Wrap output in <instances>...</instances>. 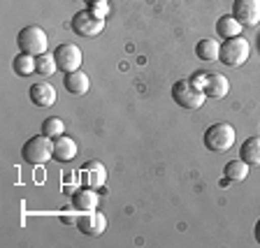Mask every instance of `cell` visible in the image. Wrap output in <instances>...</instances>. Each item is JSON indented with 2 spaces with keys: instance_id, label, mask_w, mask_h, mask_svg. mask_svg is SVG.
I'll return each instance as SVG.
<instances>
[{
  "instance_id": "17",
  "label": "cell",
  "mask_w": 260,
  "mask_h": 248,
  "mask_svg": "<svg viewBox=\"0 0 260 248\" xmlns=\"http://www.w3.org/2000/svg\"><path fill=\"white\" fill-rule=\"evenodd\" d=\"M195 56L200 60H207V63H211V60H216L218 56H221V42L214 38H205L198 42V47H195Z\"/></svg>"
},
{
  "instance_id": "10",
  "label": "cell",
  "mask_w": 260,
  "mask_h": 248,
  "mask_svg": "<svg viewBox=\"0 0 260 248\" xmlns=\"http://www.w3.org/2000/svg\"><path fill=\"white\" fill-rule=\"evenodd\" d=\"M105 181H107V169H105L103 162H86L81 167V184L86 188H103Z\"/></svg>"
},
{
  "instance_id": "9",
  "label": "cell",
  "mask_w": 260,
  "mask_h": 248,
  "mask_svg": "<svg viewBox=\"0 0 260 248\" xmlns=\"http://www.w3.org/2000/svg\"><path fill=\"white\" fill-rule=\"evenodd\" d=\"M77 227H79L86 237H100V234L107 230V218H105V214H100L98 209L86 211V214H81V216L77 218Z\"/></svg>"
},
{
  "instance_id": "22",
  "label": "cell",
  "mask_w": 260,
  "mask_h": 248,
  "mask_svg": "<svg viewBox=\"0 0 260 248\" xmlns=\"http://www.w3.org/2000/svg\"><path fill=\"white\" fill-rule=\"evenodd\" d=\"M56 70H58V63H56V56H54V54H42V56H38V75L51 77Z\"/></svg>"
},
{
  "instance_id": "20",
  "label": "cell",
  "mask_w": 260,
  "mask_h": 248,
  "mask_svg": "<svg viewBox=\"0 0 260 248\" xmlns=\"http://www.w3.org/2000/svg\"><path fill=\"white\" fill-rule=\"evenodd\" d=\"M225 181H244V179L249 176V165L239 158V160H230L225 165Z\"/></svg>"
},
{
  "instance_id": "11",
  "label": "cell",
  "mask_w": 260,
  "mask_h": 248,
  "mask_svg": "<svg viewBox=\"0 0 260 248\" xmlns=\"http://www.w3.org/2000/svg\"><path fill=\"white\" fill-rule=\"evenodd\" d=\"M98 204H100V197H98L95 188H79L77 193H72V206H75V211H81V214L95 211Z\"/></svg>"
},
{
  "instance_id": "26",
  "label": "cell",
  "mask_w": 260,
  "mask_h": 248,
  "mask_svg": "<svg viewBox=\"0 0 260 248\" xmlns=\"http://www.w3.org/2000/svg\"><path fill=\"white\" fill-rule=\"evenodd\" d=\"M84 3H86V5L91 7V5H95V3H105V0H84Z\"/></svg>"
},
{
  "instance_id": "16",
  "label": "cell",
  "mask_w": 260,
  "mask_h": 248,
  "mask_svg": "<svg viewBox=\"0 0 260 248\" xmlns=\"http://www.w3.org/2000/svg\"><path fill=\"white\" fill-rule=\"evenodd\" d=\"M239 156L249 167H260V137H249L244 141L239 149Z\"/></svg>"
},
{
  "instance_id": "19",
  "label": "cell",
  "mask_w": 260,
  "mask_h": 248,
  "mask_svg": "<svg viewBox=\"0 0 260 248\" xmlns=\"http://www.w3.org/2000/svg\"><path fill=\"white\" fill-rule=\"evenodd\" d=\"M14 72L19 77H30L32 72H38V56H30V54H19L12 63Z\"/></svg>"
},
{
  "instance_id": "5",
  "label": "cell",
  "mask_w": 260,
  "mask_h": 248,
  "mask_svg": "<svg viewBox=\"0 0 260 248\" xmlns=\"http://www.w3.org/2000/svg\"><path fill=\"white\" fill-rule=\"evenodd\" d=\"M251 56V44L246 38H228L225 42L221 44V56H218V60H223L225 65H230V67H239V65H244L246 60H249Z\"/></svg>"
},
{
  "instance_id": "23",
  "label": "cell",
  "mask_w": 260,
  "mask_h": 248,
  "mask_svg": "<svg viewBox=\"0 0 260 248\" xmlns=\"http://www.w3.org/2000/svg\"><path fill=\"white\" fill-rule=\"evenodd\" d=\"M88 10H93L98 16H103V19H105V16H107V12H109V7H107V0H105V3H95V5H91V7H88Z\"/></svg>"
},
{
  "instance_id": "1",
  "label": "cell",
  "mask_w": 260,
  "mask_h": 248,
  "mask_svg": "<svg viewBox=\"0 0 260 248\" xmlns=\"http://www.w3.org/2000/svg\"><path fill=\"white\" fill-rule=\"evenodd\" d=\"M172 100L181 109L193 112V109H200L202 104H205L207 95H205V91H202L200 86H195L193 79H179L177 84L172 86Z\"/></svg>"
},
{
  "instance_id": "18",
  "label": "cell",
  "mask_w": 260,
  "mask_h": 248,
  "mask_svg": "<svg viewBox=\"0 0 260 248\" xmlns=\"http://www.w3.org/2000/svg\"><path fill=\"white\" fill-rule=\"evenodd\" d=\"M242 23L235 19L233 14H225V16H221L216 21V32H218V38H223V40H228V38H237L239 32H242Z\"/></svg>"
},
{
  "instance_id": "8",
  "label": "cell",
  "mask_w": 260,
  "mask_h": 248,
  "mask_svg": "<svg viewBox=\"0 0 260 248\" xmlns=\"http://www.w3.org/2000/svg\"><path fill=\"white\" fill-rule=\"evenodd\" d=\"M233 16L242 26H258L260 23V0H235Z\"/></svg>"
},
{
  "instance_id": "2",
  "label": "cell",
  "mask_w": 260,
  "mask_h": 248,
  "mask_svg": "<svg viewBox=\"0 0 260 248\" xmlns=\"http://www.w3.org/2000/svg\"><path fill=\"white\" fill-rule=\"evenodd\" d=\"M21 153L28 165H44V162H49L54 158V139L40 132V135L30 137V139L23 144Z\"/></svg>"
},
{
  "instance_id": "12",
  "label": "cell",
  "mask_w": 260,
  "mask_h": 248,
  "mask_svg": "<svg viewBox=\"0 0 260 248\" xmlns=\"http://www.w3.org/2000/svg\"><path fill=\"white\" fill-rule=\"evenodd\" d=\"M205 95L207 97H214V100H218V97H225L228 91H230V81L225 79L223 75H218V72H207V81H205Z\"/></svg>"
},
{
  "instance_id": "7",
  "label": "cell",
  "mask_w": 260,
  "mask_h": 248,
  "mask_svg": "<svg viewBox=\"0 0 260 248\" xmlns=\"http://www.w3.org/2000/svg\"><path fill=\"white\" fill-rule=\"evenodd\" d=\"M56 56V63H58V70L60 72H77L79 70V65H81V49L77 47V44H70V42H65V44H58L54 51Z\"/></svg>"
},
{
  "instance_id": "15",
  "label": "cell",
  "mask_w": 260,
  "mask_h": 248,
  "mask_svg": "<svg viewBox=\"0 0 260 248\" xmlns=\"http://www.w3.org/2000/svg\"><path fill=\"white\" fill-rule=\"evenodd\" d=\"M63 86H65V91L72 93V95H86L88 88H91V79H88V75H84L81 70L68 72L63 79Z\"/></svg>"
},
{
  "instance_id": "14",
  "label": "cell",
  "mask_w": 260,
  "mask_h": 248,
  "mask_svg": "<svg viewBox=\"0 0 260 248\" xmlns=\"http://www.w3.org/2000/svg\"><path fill=\"white\" fill-rule=\"evenodd\" d=\"M77 141L72 139V137H68V135H60V137H56L54 139V158L58 162H70V160H75L77 158Z\"/></svg>"
},
{
  "instance_id": "25",
  "label": "cell",
  "mask_w": 260,
  "mask_h": 248,
  "mask_svg": "<svg viewBox=\"0 0 260 248\" xmlns=\"http://www.w3.org/2000/svg\"><path fill=\"white\" fill-rule=\"evenodd\" d=\"M255 241H258V243H260V221H258V223H255Z\"/></svg>"
},
{
  "instance_id": "6",
  "label": "cell",
  "mask_w": 260,
  "mask_h": 248,
  "mask_svg": "<svg viewBox=\"0 0 260 248\" xmlns=\"http://www.w3.org/2000/svg\"><path fill=\"white\" fill-rule=\"evenodd\" d=\"M70 28L79 35V38H95L100 32L105 30V19L103 16H98L93 10H81L72 16L70 21Z\"/></svg>"
},
{
  "instance_id": "24",
  "label": "cell",
  "mask_w": 260,
  "mask_h": 248,
  "mask_svg": "<svg viewBox=\"0 0 260 248\" xmlns=\"http://www.w3.org/2000/svg\"><path fill=\"white\" fill-rule=\"evenodd\" d=\"M190 79L195 81V86L205 88V81H207V72H195V77H190Z\"/></svg>"
},
{
  "instance_id": "4",
  "label": "cell",
  "mask_w": 260,
  "mask_h": 248,
  "mask_svg": "<svg viewBox=\"0 0 260 248\" xmlns=\"http://www.w3.org/2000/svg\"><path fill=\"white\" fill-rule=\"evenodd\" d=\"M235 128L230 123H214L205 130V146L214 153H225L235 144Z\"/></svg>"
},
{
  "instance_id": "3",
  "label": "cell",
  "mask_w": 260,
  "mask_h": 248,
  "mask_svg": "<svg viewBox=\"0 0 260 248\" xmlns=\"http://www.w3.org/2000/svg\"><path fill=\"white\" fill-rule=\"evenodd\" d=\"M16 44H19V51H21V54L42 56V54H47L49 38L40 26H26L16 35Z\"/></svg>"
},
{
  "instance_id": "21",
  "label": "cell",
  "mask_w": 260,
  "mask_h": 248,
  "mask_svg": "<svg viewBox=\"0 0 260 248\" xmlns=\"http://www.w3.org/2000/svg\"><path fill=\"white\" fill-rule=\"evenodd\" d=\"M42 135L51 137V139L65 135V123L58 119V116H49V119L42 121Z\"/></svg>"
},
{
  "instance_id": "13",
  "label": "cell",
  "mask_w": 260,
  "mask_h": 248,
  "mask_svg": "<svg viewBox=\"0 0 260 248\" xmlns=\"http://www.w3.org/2000/svg\"><path fill=\"white\" fill-rule=\"evenodd\" d=\"M30 100L32 104H38V107L47 109L56 102V88L47 81H40V84H32L30 86Z\"/></svg>"
}]
</instances>
